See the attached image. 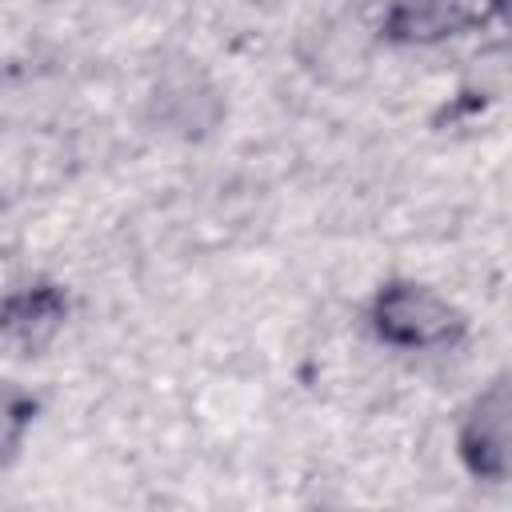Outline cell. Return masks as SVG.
Returning <instances> with one entry per match:
<instances>
[{
  "mask_svg": "<svg viewBox=\"0 0 512 512\" xmlns=\"http://www.w3.org/2000/svg\"><path fill=\"white\" fill-rule=\"evenodd\" d=\"M376 328L396 344H436L456 328V320L432 292L400 284L376 300Z\"/></svg>",
  "mask_w": 512,
  "mask_h": 512,
  "instance_id": "1",
  "label": "cell"
},
{
  "mask_svg": "<svg viewBox=\"0 0 512 512\" xmlns=\"http://www.w3.org/2000/svg\"><path fill=\"white\" fill-rule=\"evenodd\" d=\"M464 452L476 472L500 476V456H504V388L500 384L476 404L464 432Z\"/></svg>",
  "mask_w": 512,
  "mask_h": 512,
  "instance_id": "2",
  "label": "cell"
}]
</instances>
